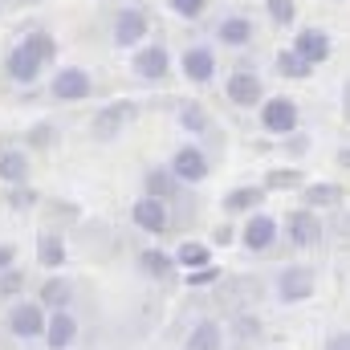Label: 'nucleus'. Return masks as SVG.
Wrapping results in <instances>:
<instances>
[{"mask_svg":"<svg viewBox=\"0 0 350 350\" xmlns=\"http://www.w3.org/2000/svg\"><path fill=\"white\" fill-rule=\"evenodd\" d=\"M45 326H49V310L37 297H16L8 306V330H12V338H21V342L45 338Z\"/></svg>","mask_w":350,"mask_h":350,"instance_id":"1","label":"nucleus"},{"mask_svg":"<svg viewBox=\"0 0 350 350\" xmlns=\"http://www.w3.org/2000/svg\"><path fill=\"white\" fill-rule=\"evenodd\" d=\"M257 118H261V131H265V135H277V139H285V135H293V131H297V122H301V110H297V102H293V98L277 94V98H265V102H261Z\"/></svg>","mask_w":350,"mask_h":350,"instance_id":"2","label":"nucleus"},{"mask_svg":"<svg viewBox=\"0 0 350 350\" xmlns=\"http://www.w3.org/2000/svg\"><path fill=\"white\" fill-rule=\"evenodd\" d=\"M45 70H49V66L37 57V49H33L25 37L4 53V74H8V82H16V86H33Z\"/></svg>","mask_w":350,"mask_h":350,"instance_id":"3","label":"nucleus"},{"mask_svg":"<svg viewBox=\"0 0 350 350\" xmlns=\"http://www.w3.org/2000/svg\"><path fill=\"white\" fill-rule=\"evenodd\" d=\"M314 293H318V273H314L310 265H289V269L277 273V297H281L285 306H301V301H310Z\"/></svg>","mask_w":350,"mask_h":350,"instance_id":"4","label":"nucleus"},{"mask_svg":"<svg viewBox=\"0 0 350 350\" xmlns=\"http://www.w3.org/2000/svg\"><path fill=\"white\" fill-rule=\"evenodd\" d=\"M131 118H135V106H131V102H106V106L94 110V118H90V139H94V143H114V139L126 131Z\"/></svg>","mask_w":350,"mask_h":350,"instance_id":"5","label":"nucleus"},{"mask_svg":"<svg viewBox=\"0 0 350 350\" xmlns=\"http://www.w3.org/2000/svg\"><path fill=\"white\" fill-rule=\"evenodd\" d=\"M277 241H281V224H277L269 212H253V216L245 220V228H241V245H245V253H253V257L273 253Z\"/></svg>","mask_w":350,"mask_h":350,"instance_id":"6","label":"nucleus"},{"mask_svg":"<svg viewBox=\"0 0 350 350\" xmlns=\"http://www.w3.org/2000/svg\"><path fill=\"white\" fill-rule=\"evenodd\" d=\"M147 33H151V16H147L143 8H122V12L114 16V25H110V41H114L118 49H139V45H147Z\"/></svg>","mask_w":350,"mask_h":350,"instance_id":"7","label":"nucleus"},{"mask_svg":"<svg viewBox=\"0 0 350 350\" xmlns=\"http://www.w3.org/2000/svg\"><path fill=\"white\" fill-rule=\"evenodd\" d=\"M131 70H135V78L147 82V86L167 82V74H172V53H167V45H139Z\"/></svg>","mask_w":350,"mask_h":350,"instance_id":"8","label":"nucleus"},{"mask_svg":"<svg viewBox=\"0 0 350 350\" xmlns=\"http://www.w3.org/2000/svg\"><path fill=\"white\" fill-rule=\"evenodd\" d=\"M49 94H53V102H86L94 94V78L82 66H62L49 78Z\"/></svg>","mask_w":350,"mask_h":350,"instance_id":"9","label":"nucleus"},{"mask_svg":"<svg viewBox=\"0 0 350 350\" xmlns=\"http://www.w3.org/2000/svg\"><path fill=\"white\" fill-rule=\"evenodd\" d=\"M131 220H135L139 232H147V237H163V232L172 228V208H167V200L139 196L135 208H131Z\"/></svg>","mask_w":350,"mask_h":350,"instance_id":"10","label":"nucleus"},{"mask_svg":"<svg viewBox=\"0 0 350 350\" xmlns=\"http://www.w3.org/2000/svg\"><path fill=\"white\" fill-rule=\"evenodd\" d=\"M281 228H285V241H289L293 249H314V245L322 241V232H326L314 208H293Z\"/></svg>","mask_w":350,"mask_h":350,"instance_id":"11","label":"nucleus"},{"mask_svg":"<svg viewBox=\"0 0 350 350\" xmlns=\"http://www.w3.org/2000/svg\"><path fill=\"white\" fill-rule=\"evenodd\" d=\"M224 94H228L232 106H245V110H261V102H265V86H261V78H257L253 70H237V74H228Z\"/></svg>","mask_w":350,"mask_h":350,"instance_id":"12","label":"nucleus"},{"mask_svg":"<svg viewBox=\"0 0 350 350\" xmlns=\"http://www.w3.org/2000/svg\"><path fill=\"white\" fill-rule=\"evenodd\" d=\"M293 49L318 70V66H326L330 62V53H334V41H330V33L326 29H318V25H306V29H297V37H293Z\"/></svg>","mask_w":350,"mask_h":350,"instance_id":"13","label":"nucleus"},{"mask_svg":"<svg viewBox=\"0 0 350 350\" xmlns=\"http://www.w3.org/2000/svg\"><path fill=\"white\" fill-rule=\"evenodd\" d=\"M179 74L187 82H196V86L212 82L216 78V49L212 45H187L183 57H179Z\"/></svg>","mask_w":350,"mask_h":350,"instance_id":"14","label":"nucleus"},{"mask_svg":"<svg viewBox=\"0 0 350 350\" xmlns=\"http://www.w3.org/2000/svg\"><path fill=\"white\" fill-rule=\"evenodd\" d=\"M167 167L175 172V179H179V183H204V179H208V172H212L208 155H204L196 143H183V147L172 155V163H167Z\"/></svg>","mask_w":350,"mask_h":350,"instance_id":"15","label":"nucleus"},{"mask_svg":"<svg viewBox=\"0 0 350 350\" xmlns=\"http://www.w3.org/2000/svg\"><path fill=\"white\" fill-rule=\"evenodd\" d=\"M37 301H41L49 314L70 310V306H74V281H70L66 273H49V277L41 281V289H37Z\"/></svg>","mask_w":350,"mask_h":350,"instance_id":"16","label":"nucleus"},{"mask_svg":"<svg viewBox=\"0 0 350 350\" xmlns=\"http://www.w3.org/2000/svg\"><path fill=\"white\" fill-rule=\"evenodd\" d=\"M265 200H269V187L265 183H241V187H232L224 196V212L228 216H253Z\"/></svg>","mask_w":350,"mask_h":350,"instance_id":"17","label":"nucleus"},{"mask_svg":"<svg viewBox=\"0 0 350 350\" xmlns=\"http://www.w3.org/2000/svg\"><path fill=\"white\" fill-rule=\"evenodd\" d=\"M253 37H257V29H253V21L245 12H228L216 25V41L228 45V49H245V45H253Z\"/></svg>","mask_w":350,"mask_h":350,"instance_id":"18","label":"nucleus"},{"mask_svg":"<svg viewBox=\"0 0 350 350\" xmlns=\"http://www.w3.org/2000/svg\"><path fill=\"white\" fill-rule=\"evenodd\" d=\"M78 342V318L70 310H57L49 314V326H45V347L49 350H70Z\"/></svg>","mask_w":350,"mask_h":350,"instance_id":"19","label":"nucleus"},{"mask_svg":"<svg viewBox=\"0 0 350 350\" xmlns=\"http://www.w3.org/2000/svg\"><path fill=\"white\" fill-rule=\"evenodd\" d=\"M183 350H224V326L216 318H200L187 338H183Z\"/></svg>","mask_w":350,"mask_h":350,"instance_id":"20","label":"nucleus"},{"mask_svg":"<svg viewBox=\"0 0 350 350\" xmlns=\"http://www.w3.org/2000/svg\"><path fill=\"white\" fill-rule=\"evenodd\" d=\"M135 265H139V273H143V277H151V281H167L175 269H179V265H175V253H163V249H155V245H151V249H143Z\"/></svg>","mask_w":350,"mask_h":350,"instance_id":"21","label":"nucleus"},{"mask_svg":"<svg viewBox=\"0 0 350 350\" xmlns=\"http://www.w3.org/2000/svg\"><path fill=\"white\" fill-rule=\"evenodd\" d=\"M0 183H8V187L29 183V151H21V147L0 151Z\"/></svg>","mask_w":350,"mask_h":350,"instance_id":"22","label":"nucleus"},{"mask_svg":"<svg viewBox=\"0 0 350 350\" xmlns=\"http://www.w3.org/2000/svg\"><path fill=\"white\" fill-rule=\"evenodd\" d=\"M37 265L49 269V273H62V265H66V241L57 232H41L37 237Z\"/></svg>","mask_w":350,"mask_h":350,"instance_id":"23","label":"nucleus"},{"mask_svg":"<svg viewBox=\"0 0 350 350\" xmlns=\"http://www.w3.org/2000/svg\"><path fill=\"white\" fill-rule=\"evenodd\" d=\"M342 187L338 183H306L301 187V208H338Z\"/></svg>","mask_w":350,"mask_h":350,"instance_id":"24","label":"nucleus"},{"mask_svg":"<svg viewBox=\"0 0 350 350\" xmlns=\"http://www.w3.org/2000/svg\"><path fill=\"white\" fill-rule=\"evenodd\" d=\"M179 191V179H175L172 167H151L143 175V196H155V200H172Z\"/></svg>","mask_w":350,"mask_h":350,"instance_id":"25","label":"nucleus"},{"mask_svg":"<svg viewBox=\"0 0 350 350\" xmlns=\"http://www.w3.org/2000/svg\"><path fill=\"white\" fill-rule=\"evenodd\" d=\"M273 66H277V74H281V78H293V82H306V78L314 74V66H310L293 45H289V49H281V53L273 57Z\"/></svg>","mask_w":350,"mask_h":350,"instance_id":"26","label":"nucleus"},{"mask_svg":"<svg viewBox=\"0 0 350 350\" xmlns=\"http://www.w3.org/2000/svg\"><path fill=\"white\" fill-rule=\"evenodd\" d=\"M175 265H179L183 273L204 269V265H212V249H208L204 241H183V245L175 249Z\"/></svg>","mask_w":350,"mask_h":350,"instance_id":"27","label":"nucleus"},{"mask_svg":"<svg viewBox=\"0 0 350 350\" xmlns=\"http://www.w3.org/2000/svg\"><path fill=\"white\" fill-rule=\"evenodd\" d=\"M179 126L187 135H208L212 131V118H208V110L200 102H187V106H179Z\"/></svg>","mask_w":350,"mask_h":350,"instance_id":"28","label":"nucleus"},{"mask_svg":"<svg viewBox=\"0 0 350 350\" xmlns=\"http://www.w3.org/2000/svg\"><path fill=\"white\" fill-rule=\"evenodd\" d=\"M25 41L37 49V57H41L45 66H53V62H57V37H53L49 29H33V33H25Z\"/></svg>","mask_w":350,"mask_h":350,"instance_id":"29","label":"nucleus"},{"mask_svg":"<svg viewBox=\"0 0 350 350\" xmlns=\"http://www.w3.org/2000/svg\"><path fill=\"white\" fill-rule=\"evenodd\" d=\"M265 187H269V191H281V187H285V191H293V187L301 191L306 183H301V172H293V167H277V172L265 175Z\"/></svg>","mask_w":350,"mask_h":350,"instance_id":"30","label":"nucleus"},{"mask_svg":"<svg viewBox=\"0 0 350 350\" xmlns=\"http://www.w3.org/2000/svg\"><path fill=\"white\" fill-rule=\"evenodd\" d=\"M265 12H269V21H273L277 29H285V25L297 21V4H293V0H265Z\"/></svg>","mask_w":350,"mask_h":350,"instance_id":"31","label":"nucleus"},{"mask_svg":"<svg viewBox=\"0 0 350 350\" xmlns=\"http://www.w3.org/2000/svg\"><path fill=\"white\" fill-rule=\"evenodd\" d=\"M25 143H29L33 151H49V147L57 143V126H53V122H37V126L25 135Z\"/></svg>","mask_w":350,"mask_h":350,"instance_id":"32","label":"nucleus"},{"mask_svg":"<svg viewBox=\"0 0 350 350\" xmlns=\"http://www.w3.org/2000/svg\"><path fill=\"white\" fill-rule=\"evenodd\" d=\"M183 281H187V289H204V285H216V281H220V269H216V265H204V269L183 273Z\"/></svg>","mask_w":350,"mask_h":350,"instance_id":"33","label":"nucleus"},{"mask_svg":"<svg viewBox=\"0 0 350 350\" xmlns=\"http://www.w3.org/2000/svg\"><path fill=\"white\" fill-rule=\"evenodd\" d=\"M167 4H172L175 16H183V21H200L208 12V0H167Z\"/></svg>","mask_w":350,"mask_h":350,"instance_id":"34","label":"nucleus"},{"mask_svg":"<svg viewBox=\"0 0 350 350\" xmlns=\"http://www.w3.org/2000/svg\"><path fill=\"white\" fill-rule=\"evenodd\" d=\"M8 204H12V212H25L29 204H37V191L29 183H16V187H8Z\"/></svg>","mask_w":350,"mask_h":350,"instance_id":"35","label":"nucleus"},{"mask_svg":"<svg viewBox=\"0 0 350 350\" xmlns=\"http://www.w3.org/2000/svg\"><path fill=\"white\" fill-rule=\"evenodd\" d=\"M0 293H4V297H16V293H25V273H21V269H8V273H0Z\"/></svg>","mask_w":350,"mask_h":350,"instance_id":"36","label":"nucleus"},{"mask_svg":"<svg viewBox=\"0 0 350 350\" xmlns=\"http://www.w3.org/2000/svg\"><path fill=\"white\" fill-rule=\"evenodd\" d=\"M285 151H289L293 159H297V155H306V151H310V135H306V131H293V135H285Z\"/></svg>","mask_w":350,"mask_h":350,"instance_id":"37","label":"nucleus"},{"mask_svg":"<svg viewBox=\"0 0 350 350\" xmlns=\"http://www.w3.org/2000/svg\"><path fill=\"white\" fill-rule=\"evenodd\" d=\"M326 350H350V334L347 330H334V334L326 338Z\"/></svg>","mask_w":350,"mask_h":350,"instance_id":"38","label":"nucleus"},{"mask_svg":"<svg viewBox=\"0 0 350 350\" xmlns=\"http://www.w3.org/2000/svg\"><path fill=\"white\" fill-rule=\"evenodd\" d=\"M8 269H16V249L0 245V273H8Z\"/></svg>","mask_w":350,"mask_h":350,"instance_id":"39","label":"nucleus"},{"mask_svg":"<svg viewBox=\"0 0 350 350\" xmlns=\"http://www.w3.org/2000/svg\"><path fill=\"white\" fill-rule=\"evenodd\" d=\"M212 241H216V245H232V228H228V224H224V228H216V232H212Z\"/></svg>","mask_w":350,"mask_h":350,"instance_id":"40","label":"nucleus"},{"mask_svg":"<svg viewBox=\"0 0 350 350\" xmlns=\"http://www.w3.org/2000/svg\"><path fill=\"white\" fill-rule=\"evenodd\" d=\"M342 118H347V122H350V82H347V86H342Z\"/></svg>","mask_w":350,"mask_h":350,"instance_id":"41","label":"nucleus"},{"mask_svg":"<svg viewBox=\"0 0 350 350\" xmlns=\"http://www.w3.org/2000/svg\"><path fill=\"white\" fill-rule=\"evenodd\" d=\"M338 167H347V172H350V147H342V151H338Z\"/></svg>","mask_w":350,"mask_h":350,"instance_id":"42","label":"nucleus"}]
</instances>
